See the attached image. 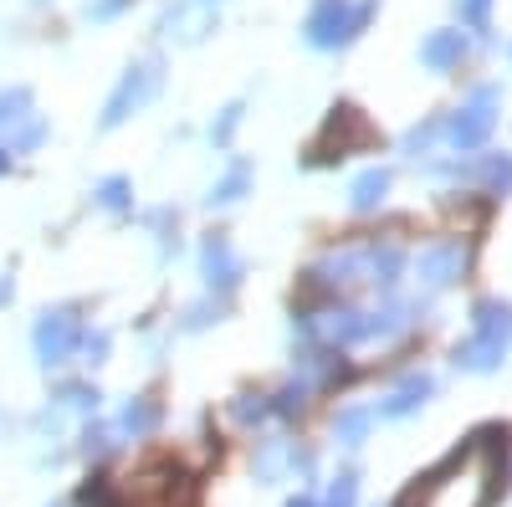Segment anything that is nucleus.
Masks as SVG:
<instances>
[{
	"mask_svg": "<svg viewBox=\"0 0 512 507\" xmlns=\"http://www.w3.org/2000/svg\"><path fill=\"white\" fill-rule=\"evenodd\" d=\"M502 461H507V441L497 446V431H482L461 451H451L400 507H487L502 477Z\"/></svg>",
	"mask_w": 512,
	"mask_h": 507,
	"instance_id": "nucleus-1",
	"label": "nucleus"
},
{
	"mask_svg": "<svg viewBox=\"0 0 512 507\" xmlns=\"http://www.w3.org/2000/svg\"><path fill=\"white\" fill-rule=\"evenodd\" d=\"M118 497H123V507H190L195 487H190L185 472L169 467V461H154L139 477L118 482Z\"/></svg>",
	"mask_w": 512,
	"mask_h": 507,
	"instance_id": "nucleus-2",
	"label": "nucleus"
},
{
	"mask_svg": "<svg viewBox=\"0 0 512 507\" xmlns=\"http://www.w3.org/2000/svg\"><path fill=\"white\" fill-rule=\"evenodd\" d=\"M374 16V0H318V11L308 16V41L313 47H344L364 31Z\"/></svg>",
	"mask_w": 512,
	"mask_h": 507,
	"instance_id": "nucleus-3",
	"label": "nucleus"
},
{
	"mask_svg": "<svg viewBox=\"0 0 512 507\" xmlns=\"http://www.w3.org/2000/svg\"><path fill=\"white\" fill-rule=\"evenodd\" d=\"M364 144H374V129H369V118L359 113V108H333L328 113V123H323V134H318V144H313V154H308V164H333V159H349L354 149H364Z\"/></svg>",
	"mask_w": 512,
	"mask_h": 507,
	"instance_id": "nucleus-4",
	"label": "nucleus"
},
{
	"mask_svg": "<svg viewBox=\"0 0 512 507\" xmlns=\"http://www.w3.org/2000/svg\"><path fill=\"white\" fill-rule=\"evenodd\" d=\"M154 88H159V62H144V67H134L123 77V88L108 98V113H103V129H113V123H123L134 108H144L149 98H154Z\"/></svg>",
	"mask_w": 512,
	"mask_h": 507,
	"instance_id": "nucleus-5",
	"label": "nucleus"
},
{
	"mask_svg": "<svg viewBox=\"0 0 512 507\" xmlns=\"http://www.w3.org/2000/svg\"><path fill=\"white\" fill-rule=\"evenodd\" d=\"M492 103H497V93H492V88H482V93H477V103H466V108L446 123V134H451V144H456V149H477V144L492 134V123H497Z\"/></svg>",
	"mask_w": 512,
	"mask_h": 507,
	"instance_id": "nucleus-6",
	"label": "nucleus"
},
{
	"mask_svg": "<svg viewBox=\"0 0 512 507\" xmlns=\"http://www.w3.org/2000/svg\"><path fill=\"white\" fill-rule=\"evenodd\" d=\"M36 349L47 364H62L72 349H77V318L72 313H47L36 328Z\"/></svg>",
	"mask_w": 512,
	"mask_h": 507,
	"instance_id": "nucleus-7",
	"label": "nucleus"
},
{
	"mask_svg": "<svg viewBox=\"0 0 512 507\" xmlns=\"http://www.w3.org/2000/svg\"><path fill=\"white\" fill-rule=\"evenodd\" d=\"M461 267H466V251H461V241L431 246V251L420 257V282H425V287H446V282H456V277H461Z\"/></svg>",
	"mask_w": 512,
	"mask_h": 507,
	"instance_id": "nucleus-8",
	"label": "nucleus"
},
{
	"mask_svg": "<svg viewBox=\"0 0 512 507\" xmlns=\"http://www.w3.org/2000/svg\"><path fill=\"white\" fill-rule=\"evenodd\" d=\"M200 262H205L210 287H236V282H241V262H236V251H231L226 236H210L205 251H200Z\"/></svg>",
	"mask_w": 512,
	"mask_h": 507,
	"instance_id": "nucleus-9",
	"label": "nucleus"
},
{
	"mask_svg": "<svg viewBox=\"0 0 512 507\" xmlns=\"http://www.w3.org/2000/svg\"><path fill=\"white\" fill-rule=\"evenodd\" d=\"M431 390H436V385H431V374H410V379H405V385H395L390 395H384V400H379V415H384V420H400V415H410V410H420V400H425V395H431Z\"/></svg>",
	"mask_w": 512,
	"mask_h": 507,
	"instance_id": "nucleus-10",
	"label": "nucleus"
},
{
	"mask_svg": "<svg viewBox=\"0 0 512 507\" xmlns=\"http://www.w3.org/2000/svg\"><path fill=\"white\" fill-rule=\"evenodd\" d=\"M461 52H466V36H461V31H436V36L420 47V62L436 67V72H446V67L461 62Z\"/></svg>",
	"mask_w": 512,
	"mask_h": 507,
	"instance_id": "nucleus-11",
	"label": "nucleus"
},
{
	"mask_svg": "<svg viewBox=\"0 0 512 507\" xmlns=\"http://www.w3.org/2000/svg\"><path fill=\"white\" fill-rule=\"evenodd\" d=\"M502 349H507V344H497V338H477V333H472V338L456 349V364L472 369V374H487V369L502 364Z\"/></svg>",
	"mask_w": 512,
	"mask_h": 507,
	"instance_id": "nucleus-12",
	"label": "nucleus"
},
{
	"mask_svg": "<svg viewBox=\"0 0 512 507\" xmlns=\"http://www.w3.org/2000/svg\"><path fill=\"white\" fill-rule=\"evenodd\" d=\"M456 175H477V180H487V190H512V159L507 154H492V159H477V164H451Z\"/></svg>",
	"mask_w": 512,
	"mask_h": 507,
	"instance_id": "nucleus-13",
	"label": "nucleus"
},
{
	"mask_svg": "<svg viewBox=\"0 0 512 507\" xmlns=\"http://www.w3.org/2000/svg\"><path fill=\"white\" fill-rule=\"evenodd\" d=\"M472 318H477V338H497V344H507L512 338V308L507 303H477L472 308Z\"/></svg>",
	"mask_w": 512,
	"mask_h": 507,
	"instance_id": "nucleus-14",
	"label": "nucleus"
},
{
	"mask_svg": "<svg viewBox=\"0 0 512 507\" xmlns=\"http://www.w3.org/2000/svg\"><path fill=\"white\" fill-rule=\"evenodd\" d=\"M390 190V169H364V175L354 180V210H374L379 205V195Z\"/></svg>",
	"mask_w": 512,
	"mask_h": 507,
	"instance_id": "nucleus-15",
	"label": "nucleus"
},
{
	"mask_svg": "<svg viewBox=\"0 0 512 507\" xmlns=\"http://www.w3.org/2000/svg\"><path fill=\"white\" fill-rule=\"evenodd\" d=\"M369 426H374V410H338L333 436L344 441V446H359V441L369 436Z\"/></svg>",
	"mask_w": 512,
	"mask_h": 507,
	"instance_id": "nucleus-16",
	"label": "nucleus"
},
{
	"mask_svg": "<svg viewBox=\"0 0 512 507\" xmlns=\"http://www.w3.org/2000/svg\"><path fill=\"white\" fill-rule=\"evenodd\" d=\"M246 185H251V164H231V175H226L216 190H210V205H231V200H241Z\"/></svg>",
	"mask_w": 512,
	"mask_h": 507,
	"instance_id": "nucleus-17",
	"label": "nucleus"
},
{
	"mask_svg": "<svg viewBox=\"0 0 512 507\" xmlns=\"http://www.w3.org/2000/svg\"><path fill=\"white\" fill-rule=\"evenodd\" d=\"M354 492H359V477L354 472H338L333 487H328V497H323V507H354Z\"/></svg>",
	"mask_w": 512,
	"mask_h": 507,
	"instance_id": "nucleus-18",
	"label": "nucleus"
},
{
	"mask_svg": "<svg viewBox=\"0 0 512 507\" xmlns=\"http://www.w3.org/2000/svg\"><path fill=\"white\" fill-rule=\"evenodd\" d=\"M154 420H159V405H154V400H139V405H128V410H123V426L134 431V436H144Z\"/></svg>",
	"mask_w": 512,
	"mask_h": 507,
	"instance_id": "nucleus-19",
	"label": "nucleus"
},
{
	"mask_svg": "<svg viewBox=\"0 0 512 507\" xmlns=\"http://www.w3.org/2000/svg\"><path fill=\"white\" fill-rule=\"evenodd\" d=\"M272 410H277L272 395H241V400H236V415H241V420H267Z\"/></svg>",
	"mask_w": 512,
	"mask_h": 507,
	"instance_id": "nucleus-20",
	"label": "nucleus"
},
{
	"mask_svg": "<svg viewBox=\"0 0 512 507\" xmlns=\"http://www.w3.org/2000/svg\"><path fill=\"white\" fill-rule=\"evenodd\" d=\"M456 11L466 26H487V11H492V0H456Z\"/></svg>",
	"mask_w": 512,
	"mask_h": 507,
	"instance_id": "nucleus-21",
	"label": "nucleus"
},
{
	"mask_svg": "<svg viewBox=\"0 0 512 507\" xmlns=\"http://www.w3.org/2000/svg\"><path fill=\"white\" fill-rule=\"evenodd\" d=\"M98 200H103L108 210H123V205H128V180H108V185L98 190Z\"/></svg>",
	"mask_w": 512,
	"mask_h": 507,
	"instance_id": "nucleus-22",
	"label": "nucleus"
},
{
	"mask_svg": "<svg viewBox=\"0 0 512 507\" xmlns=\"http://www.w3.org/2000/svg\"><path fill=\"white\" fill-rule=\"evenodd\" d=\"M436 129H441L436 118H431V123H420V129H410V134H405V149H425V144H431V134H436Z\"/></svg>",
	"mask_w": 512,
	"mask_h": 507,
	"instance_id": "nucleus-23",
	"label": "nucleus"
},
{
	"mask_svg": "<svg viewBox=\"0 0 512 507\" xmlns=\"http://www.w3.org/2000/svg\"><path fill=\"white\" fill-rule=\"evenodd\" d=\"M236 118H241V108L231 103V108L221 113V123H216V129H210V134H216V144H226V139H231V129H236Z\"/></svg>",
	"mask_w": 512,
	"mask_h": 507,
	"instance_id": "nucleus-24",
	"label": "nucleus"
},
{
	"mask_svg": "<svg viewBox=\"0 0 512 507\" xmlns=\"http://www.w3.org/2000/svg\"><path fill=\"white\" fill-rule=\"evenodd\" d=\"M62 395H67V405H82V410L98 405V390H88V385H67Z\"/></svg>",
	"mask_w": 512,
	"mask_h": 507,
	"instance_id": "nucleus-25",
	"label": "nucleus"
},
{
	"mask_svg": "<svg viewBox=\"0 0 512 507\" xmlns=\"http://www.w3.org/2000/svg\"><path fill=\"white\" fill-rule=\"evenodd\" d=\"M118 6H123V0H98V6H93V16H113Z\"/></svg>",
	"mask_w": 512,
	"mask_h": 507,
	"instance_id": "nucleus-26",
	"label": "nucleus"
},
{
	"mask_svg": "<svg viewBox=\"0 0 512 507\" xmlns=\"http://www.w3.org/2000/svg\"><path fill=\"white\" fill-rule=\"evenodd\" d=\"M287 507H318V502H313V497H292Z\"/></svg>",
	"mask_w": 512,
	"mask_h": 507,
	"instance_id": "nucleus-27",
	"label": "nucleus"
}]
</instances>
